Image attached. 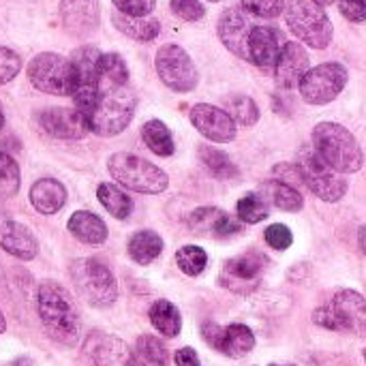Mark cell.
<instances>
[{"label":"cell","instance_id":"cell-44","mask_svg":"<svg viewBox=\"0 0 366 366\" xmlns=\"http://www.w3.org/2000/svg\"><path fill=\"white\" fill-rule=\"evenodd\" d=\"M202 335H204V339H206V343H208L210 347H214V350H219V347H221L223 328H221L219 324H214V322H206V324L202 326Z\"/></svg>","mask_w":366,"mask_h":366},{"label":"cell","instance_id":"cell-29","mask_svg":"<svg viewBox=\"0 0 366 366\" xmlns=\"http://www.w3.org/2000/svg\"><path fill=\"white\" fill-rule=\"evenodd\" d=\"M266 266V257L264 255H242V257H236V259H229L225 264V277L229 279H236V281H255L262 270Z\"/></svg>","mask_w":366,"mask_h":366},{"label":"cell","instance_id":"cell-25","mask_svg":"<svg viewBox=\"0 0 366 366\" xmlns=\"http://www.w3.org/2000/svg\"><path fill=\"white\" fill-rule=\"evenodd\" d=\"M161 251H163V240L157 232L144 229L129 240V255L142 266L152 264L161 255Z\"/></svg>","mask_w":366,"mask_h":366},{"label":"cell","instance_id":"cell-43","mask_svg":"<svg viewBox=\"0 0 366 366\" xmlns=\"http://www.w3.org/2000/svg\"><path fill=\"white\" fill-rule=\"evenodd\" d=\"M339 9L350 21H366V0H339Z\"/></svg>","mask_w":366,"mask_h":366},{"label":"cell","instance_id":"cell-40","mask_svg":"<svg viewBox=\"0 0 366 366\" xmlns=\"http://www.w3.org/2000/svg\"><path fill=\"white\" fill-rule=\"evenodd\" d=\"M169 6L184 21H197L206 15V9L199 0H172Z\"/></svg>","mask_w":366,"mask_h":366},{"label":"cell","instance_id":"cell-45","mask_svg":"<svg viewBox=\"0 0 366 366\" xmlns=\"http://www.w3.org/2000/svg\"><path fill=\"white\" fill-rule=\"evenodd\" d=\"M313 320L315 324H320L322 328H328V330H339V324H337V317L332 313V307H322L313 313Z\"/></svg>","mask_w":366,"mask_h":366},{"label":"cell","instance_id":"cell-28","mask_svg":"<svg viewBox=\"0 0 366 366\" xmlns=\"http://www.w3.org/2000/svg\"><path fill=\"white\" fill-rule=\"evenodd\" d=\"M142 137L154 154H159V157H172L174 154V139H172V133L165 127V122L148 120L142 127Z\"/></svg>","mask_w":366,"mask_h":366},{"label":"cell","instance_id":"cell-24","mask_svg":"<svg viewBox=\"0 0 366 366\" xmlns=\"http://www.w3.org/2000/svg\"><path fill=\"white\" fill-rule=\"evenodd\" d=\"M114 26L122 34H127V36H131L135 41H152L161 32V24L154 17H129V15L116 13L114 15Z\"/></svg>","mask_w":366,"mask_h":366},{"label":"cell","instance_id":"cell-20","mask_svg":"<svg viewBox=\"0 0 366 366\" xmlns=\"http://www.w3.org/2000/svg\"><path fill=\"white\" fill-rule=\"evenodd\" d=\"M30 202L41 214H56L66 202V189L54 178H41L30 189Z\"/></svg>","mask_w":366,"mask_h":366},{"label":"cell","instance_id":"cell-9","mask_svg":"<svg viewBox=\"0 0 366 366\" xmlns=\"http://www.w3.org/2000/svg\"><path fill=\"white\" fill-rule=\"evenodd\" d=\"M154 66H157L161 81L176 92H191L197 86V79H199L197 69L191 56L180 45H174V43L163 45L157 51Z\"/></svg>","mask_w":366,"mask_h":366},{"label":"cell","instance_id":"cell-12","mask_svg":"<svg viewBox=\"0 0 366 366\" xmlns=\"http://www.w3.org/2000/svg\"><path fill=\"white\" fill-rule=\"evenodd\" d=\"M191 122L210 142L225 144L236 137V122L221 107H214L208 103H197L191 109Z\"/></svg>","mask_w":366,"mask_h":366},{"label":"cell","instance_id":"cell-54","mask_svg":"<svg viewBox=\"0 0 366 366\" xmlns=\"http://www.w3.org/2000/svg\"><path fill=\"white\" fill-rule=\"evenodd\" d=\"M270 366H279V365H270Z\"/></svg>","mask_w":366,"mask_h":366},{"label":"cell","instance_id":"cell-11","mask_svg":"<svg viewBox=\"0 0 366 366\" xmlns=\"http://www.w3.org/2000/svg\"><path fill=\"white\" fill-rule=\"evenodd\" d=\"M253 21L249 13L240 6H229L219 19V36L223 45L238 58L249 60V41L253 32Z\"/></svg>","mask_w":366,"mask_h":366},{"label":"cell","instance_id":"cell-19","mask_svg":"<svg viewBox=\"0 0 366 366\" xmlns=\"http://www.w3.org/2000/svg\"><path fill=\"white\" fill-rule=\"evenodd\" d=\"M0 247L19 259H34L39 253V244L32 232L26 225L9 219H0Z\"/></svg>","mask_w":366,"mask_h":366},{"label":"cell","instance_id":"cell-8","mask_svg":"<svg viewBox=\"0 0 366 366\" xmlns=\"http://www.w3.org/2000/svg\"><path fill=\"white\" fill-rule=\"evenodd\" d=\"M296 165L302 176V184H307L320 199L335 204L347 193L345 178L339 172H335L311 146H305L300 150Z\"/></svg>","mask_w":366,"mask_h":366},{"label":"cell","instance_id":"cell-30","mask_svg":"<svg viewBox=\"0 0 366 366\" xmlns=\"http://www.w3.org/2000/svg\"><path fill=\"white\" fill-rule=\"evenodd\" d=\"M99 84H129V69L120 54H101Z\"/></svg>","mask_w":366,"mask_h":366},{"label":"cell","instance_id":"cell-32","mask_svg":"<svg viewBox=\"0 0 366 366\" xmlns=\"http://www.w3.org/2000/svg\"><path fill=\"white\" fill-rule=\"evenodd\" d=\"M225 105H227V114L234 118V122H240L244 127H253L259 120V107L247 94H234L225 101Z\"/></svg>","mask_w":366,"mask_h":366},{"label":"cell","instance_id":"cell-16","mask_svg":"<svg viewBox=\"0 0 366 366\" xmlns=\"http://www.w3.org/2000/svg\"><path fill=\"white\" fill-rule=\"evenodd\" d=\"M283 34L272 26H255L249 41V60L264 71H272L283 51Z\"/></svg>","mask_w":366,"mask_h":366},{"label":"cell","instance_id":"cell-21","mask_svg":"<svg viewBox=\"0 0 366 366\" xmlns=\"http://www.w3.org/2000/svg\"><path fill=\"white\" fill-rule=\"evenodd\" d=\"M69 232L86 244H103L107 240V225L103 223L101 217L88 212V210H77L69 219Z\"/></svg>","mask_w":366,"mask_h":366},{"label":"cell","instance_id":"cell-10","mask_svg":"<svg viewBox=\"0 0 366 366\" xmlns=\"http://www.w3.org/2000/svg\"><path fill=\"white\" fill-rule=\"evenodd\" d=\"M347 69L339 62H324L309 73L300 81V94L311 105H326L332 103L347 84Z\"/></svg>","mask_w":366,"mask_h":366},{"label":"cell","instance_id":"cell-7","mask_svg":"<svg viewBox=\"0 0 366 366\" xmlns=\"http://www.w3.org/2000/svg\"><path fill=\"white\" fill-rule=\"evenodd\" d=\"M28 79L41 92L54 97H73L75 73L71 60L56 51H41L28 64Z\"/></svg>","mask_w":366,"mask_h":366},{"label":"cell","instance_id":"cell-17","mask_svg":"<svg viewBox=\"0 0 366 366\" xmlns=\"http://www.w3.org/2000/svg\"><path fill=\"white\" fill-rule=\"evenodd\" d=\"M307 73H309V54L305 51V47L300 43L287 41L283 45V51L274 66L277 84L285 90L298 88Z\"/></svg>","mask_w":366,"mask_h":366},{"label":"cell","instance_id":"cell-2","mask_svg":"<svg viewBox=\"0 0 366 366\" xmlns=\"http://www.w3.org/2000/svg\"><path fill=\"white\" fill-rule=\"evenodd\" d=\"M36 307H39L41 322L54 341H58L62 345L77 343V339H79L77 309L62 285H58L54 281L41 283L39 296H36Z\"/></svg>","mask_w":366,"mask_h":366},{"label":"cell","instance_id":"cell-18","mask_svg":"<svg viewBox=\"0 0 366 366\" xmlns=\"http://www.w3.org/2000/svg\"><path fill=\"white\" fill-rule=\"evenodd\" d=\"M99 0H60L62 24L75 36L90 34L99 26Z\"/></svg>","mask_w":366,"mask_h":366},{"label":"cell","instance_id":"cell-47","mask_svg":"<svg viewBox=\"0 0 366 366\" xmlns=\"http://www.w3.org/2000/svg\"><path fill=\"white\" fill-rule=\"evenodd\" d=\"M358 240H360V249H362V253L366 255V225L360 227V232H358Z\"/></svg>","mask_w":366,"mask_h":366},{"label":"cell","instance_id":"cell-52","mask_svg":"<svg viewBox=\"0 0 366 366\" xmlns=\"http://www.w3.org/2000/svg\"><path fill=\"white\" fill-rule=\"evenodd\" d=\"M210 2H219V0H210Z\"/></svg>","mask_w":366,"mask_h":366},{"label":"cell","instance_id":"cell-46","mask_svg":"<svg viewBox=\"0 0 366 366\" xmlns=\"http://www.w3.org/2000/svg\"><path fill=\"white\" fill-rule=\"evenodd\" d=\"M174 362H176L178 366H202L199 365L197 354H195V350H191V347H182V350H178V352H176V356H174Z\"/></svg>","mask_w":366,"mask_h":366},{"label":"cell","instance_id":"cell-23","mask_svg":"<svg viewBox=\"0 0 366 366\" xmlns=\"http://www.w3.org/2000/svg\"><path fill=\"white\" fill-rule=\"evenodd\" d=\"M253 347H255V337H253L251 328H247L244 324H232V326L223 328L221 347H219L221 354H225L229 358H242Z\"/></svg>","mask_w":366,"mask_h":366},{"label":"cell","instance_id":"cell-42","mask_svg":"<svg viewBox=\"0 0 366 366\" xmlns=\"http://www.w3.org/2000/svg\"><path fill=\"white\" fill-rule=\"evenodd\" d=\"M264 238H266V242H268L272 249H277V251H283V249L292 247V242H294L292 229H290L287 225H281V223L270 225V227L266 229Z\"/></svg>","mask_w":366,"mask_h":366},{"label":"cell","instance_id":"cell-3","mask_svg":"<svg viewBox=\"0 0 366 366\" xmlns=\"http://www.w3.org/2000/svg\"><path fill=\"white\" fill-rule=\"evenodd\" d=\"M313 150L339 174H354L365 163L356 137L337 122H320L313 129Z\"/></svg>","mask_w":366,"mask_h":366},{"label":"cell","instance_id":"cell-15","mask_svg":"<svg viewBox=\"0 0 366 366\" xmlns=\"http://www.w3.org/2000/svg\"><path fill=\"white\" fill-rule=\"evenodd\" d=\"M332 313L337 317L339 330L366 337V300L354 290H341L332 298Z\"/></svg>","mask_w":366,"mask_h":366},{"label":"cell","instance_id":"cell-49","mask_svg":"<svg viewBox=\"0 0 366 366\" xmlns=\"http://www.w3.org/2000/svg\"><path fill=\"white\" fill-rule=\"evenodd\" d=\"M4 328H6V322H4V315L0 313V335L4 332Z\"/></svg>","mask_w":366,"mask_h":366},{"label":"cell","instance_id":"cell-31","mask_svg":"<svg viewBox=\"0 0 366 366\" xmlns=\"http://www.w3.org/2000/svg\"><path fill=\"white\" fill-rule=\"evenodd\" d=\"M199 157L212 176H217V178H236L238 176V167L229 161V157L223 150H217L212 146H199Z\"/></svg>","mask_w":366,"mask_h":366},{"label":"cell","instance_id":"cell-33","mask_svg":"<svg viewBox=\"0 0 366 366\" xmlns=\"http://www.w3.org/2000/svg\"><path fill=\"white\" fill-rule=\"evenodd\" d=\"M176 264L178 268L189 274V277H197L206 270V264H208V255L202 247H195V244H187L182 247L178 253H176Z\"/></svg>","mask_w":366,"mask_h":366},{"label":"cell","instance_id":"cell-36","mask_svg":"<svg viewBox=\"0 0 366 366\" xmlns=\"http://www.w3.org/2000/svg\"><path fill=\"white\" fill-rule=\"evenodd\" d=\"M223 217H225L223 210L212 208V206H204V208H197L189 217V227L195 234H214L217 236V227L223 221Z\"/></svg>","mask_w":366,"mask_h":366},{"label":"cell","instance_id":"cell-34","mask_svg":"<svg viewBox=\"0 0 366 366\" xmlns=\"http://www.w3.org/2000/svg\"><path fill=\"white\" fill-rule=\"evenodd\" d=\"M137 358L148 366H167L169 362V354L165 350V345L150 335H144L137 339Z\"/></svg>","mask_w":366,"mask_h":366},{"label":"cell","instance_id":"cell-6","mask_svg":"<svg viewBox=\"0 0 366 366\" xmlns=\"http://www.w3.org/2000/svg\"><path fill=\"white\" fill-rule=\"evenodd\" d=\"M290 30L315 49H324L332 41V24L326 11L313 0H290L283 9Z\"/></svg>","mask_w":366,"mask_h":366},{"label":"cell","instance_id":"cell-27","mask_svg":"<svg viewBox=\"0 0 366 366\" xmlns=\"http://www.w3.org/2000/svg\"><path fill=\"white\" fill-rule=\"evenodd\" d=\"M150 322L152 326L163 335V337H178L180 332V326H182V320H180V313L178 309L169 302V300H157L150 309Z\"/></svg>","mask_w":366,"mask_h":366},{"label":"cell","instance_id":"cell-13","mask_svg":"<svg viewBox=\"0 0 366 366\" xmlns=\"http://www.w3.org/2000/svg\"><path fill=\"white\" fill-rule=\"evenodd\" d=\"M43 131L56 139H81L88 133L84 114L77 107H49L39 114Z\"/></svg>","mask_w":366,"mask_h":366},{"label":"cell","instance_id":"cell-39","mask_svg":"<svg viewBox=\"0 0 366 366\" xmlns=\"http://www.w3.org/2000/svg\"><path fill=\"white\" fill-rule=\"evenodd\" d=\"M21 69V58L9 49V47H2L0 45V86L9 84Z\"/></svg>","mask_w":366,"mask_h":366},{"label":"cell","instance_id":"cell-38","mask_svg":"<svg viewBox=\"0 0 366 366\" xmlns=\"http://www.w3.org/2000/svg\"><path fill=\"white\" fill-rule=\"evenodd\" d=\"M240 4L247 13L255 17H266V19L281 15V11L285 9L283 0H240Z\"/></svg>","mask_w":366,"mask_h":366},{"label":"cell","instance_id":"cell-53","mask_svg":"<svg viewBox=\"0 0 366 366\" xmlns=\"http://www.w3.org/2000/svg\"><path fill=\"white\" fill-rule=\"evenodd\" d=\"M365 360H366V352H365Z\"/></svg>","mask_w":366,"mask_h":366},{"label":"cell","instance_id":"cell-22","mask_svg":"<svg viewBox=\"0 0 366 366\" xmlns=\"http://www.w3.org/2000/svg\"><path fill=\"white\" fill-rule=\"evenodd\" d=\"M259 195L266 199V204L270 202L272 206H277L279 210L285 212H298L305 206V199L300 195V191L292 184H285L281 180H272L266 182L259 191Z\"/></svg>","mask_w":366,"mask_h":366},{"label":"cell","instance_id":"cell-4","mask_svg":"<svg viewBox=\"0 0 366 366\" xmlns=\"http://www.w3.org/2000/svg\"><path fill=\"white\" fill-rule=\"evenodd\" d=\"M107 169L118 184L137 193L157 195V193H163L169 184V178L161 167L129 152L112 154L107 161Z\"/></svg>","mask_w":366,"mask_h":366},{"label":"cell","instance_id":"cell-5","mask_svg":"<svg viewBox=\"0 0 366 366\" xmlns=\"http://www.w3.org/2000/svg\"><path fill=\"white\" fill-rule=\"evenodd\" d=\"M71 279L79 296L92 307H112L118 298V283L112 270L94 257L73 262Z\"/></svg>","mask_w":366,"mask_h":366},{"label":"cell","instance_id":"cell-37","mask_svg":"<svg viewBox=\"0 0 366 366\" xmlns=\"http://www.w3.org/2000/svg\"><path fill=\"white\" fill-rule=\"evenodd\" d=\"M268 217V204L259 193H249L238 202V219L242 223H259Z\"/></svg>","mask_w":366,"mask_h":366},{"label":"cell","instance_id":"cell-26","mask_svg":"<svg viewBox=\"0 0 366 366\" xmlns=\"http://www.w3.org/2000/svg\"><path fill=\"white\" fill-rule=\"evenodd\" d=\"M97 197H99V202L105 206V210H107L112 217L120 219V221L129 219V214L133 212V202H131V197H129L122 189H118L116 184L101 182L99 189H97Z\"/></svg>","mask_w":366,"mask_h":366},{"label":"cell","instance_id":"cell-50","mask_svg":"<svg viewBox=\"0 0 366 366\" xmlns=\"http://www.w3.org/2000/svg\"><path fill=\"white\" fill-rule=\"evenodd\" d=\"M13 366H30V362H28L26 358H19V360H17Z\"/></svg>","mask_w":366,"mask_h":366},{"label":"cell","instance_id":"cell-1","mask_svg":"<svg viewBox=\"0 0 366 366\" xmlns=\"http://www.w3.org/2000/svg\"><path fill=\"white\" fill-rule=\"evenodd\" d=\"M137 97L129 84H99V94L90 112L84 116L88 131L112 137L122 133L133 120Z\"/></svg>","mask_w":366,"mask_h":366},{"label":"cell","instance_id":"cell-35","mask_svg":"<svg viewBox=\"0 0 366 366\" xmlns=\"http://www.w3.org/2000/svg\"><path fill=\"white\" fill-rule=\"evenodd\" d=\"M19 167L15 159L0 150V199H9L19 191Z\"/></svg>","mask_w":366,"mask_h":366},{"label":"cell","instance_id":"cell-51","mask_svg":"<svg viewBox=\"0 0 366 366\" xmlns=\"http://www.w3.org/2000/svg\"><path fill=\"white\" fill-rule=\"evenodd\" d=\"M2 127H4V112H2V107H0V131H2Z\"/></svg>","mask_w":366,"mask_h":366},{"label":"cell","instance_id":"cell-14","mask_svg":"<svg viewBox=\"0 0 366 366\" xmlns=\"http://www.w3.org/2000/svg\"><path fill=\"white\" fill-rule=\"evenodd\" d=\"M86 354L97 366H142L139 358L116 337L90 335L86 339Z\"/></svg>","mask_w":366,"mask_h":366},{"label":"cell","instance_id":"cell-41","mask_svg":"<svg viewBox=\"0 0 366 366\" xmlns=\"http://www.w3.org/2000/svg\"><path fill=\"white\" fill-rule=\"evenodd\" d=\"M118 13L129 17H148L157 4V0H112Z\"/></svg>","mask_w":366,"mask_h":366},{"label":"cell","instance_id":"cell-48","mask_svg":"<svg viewBox=\"0 0 366 366\" xmlns=\"http://www.w3.org/2000/svg\"><path fill=\"white\" fill-rule=\"evenodd\" d=\"M313 2H317L320 6H328V4H332L335 0H313Z\"/></svg>","mask_w":366,"mask_h":366}]
</instances>
